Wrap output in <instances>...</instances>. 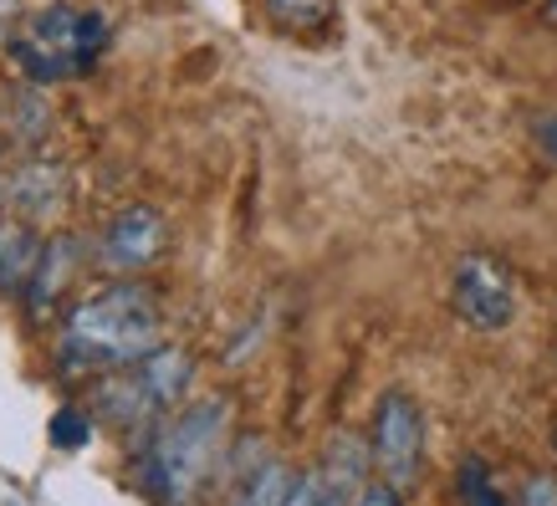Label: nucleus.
I'll return each mask as SVG.
<instances>
[{
    "label": "nucleus",
    "mask_w": 557,
    "mask_h": 506,
    "mask_svg": "<svg viewBox=\"0 0 557 506\" xmlns=\"http://www.w3.org/2000/svg\"><path fill=\"white\" fill-rule=\"evenodd\" d=\"M87 440H92V420L83 409H57L51 415V445L57 451H83Z\"/></svg>",
    "instance_id": "4468645a"
},
{
    "label": "nucleus",
    "mask_w": 557,
    "mask_h": 506,
    "mask_svg": "<svg viewBox=\"0 0 557 506\" xmlns=\"http://www.w3.org/2000/svg\"><path fill=\"white\" fill-rule=\"evenodd\" d=\"M327 506H343V502H338V496H327Z\"/></svg>",
    "instance_id": "aec40b11"
},
{
    "label": "nucleus",
    "mask_w": 557,
    "mask_h": 506,
    "mask_svg": "<svg viewBox=\"0 0 557 506\" xmlns=\"http://www.w3.org/2000/svg\"><path fill=\"white\" fill-rule=\"evenodd\" d=\"M282 506H327V496H322V481H318V476H297Z\"/></svg>",
    "instance_id": "2eb2a0df"
},
{
    "label": "nucleus",
    "mask_w": 557,
    "mask_h": 506,
    "mask_svg": "<svg viewBox=\"0 0 557 506\" xmlns=\"http://www.w3.org/2000/svg\"><path fill=\"white\" fill-rule=\"evenodd\" d=\"M72 271H77V240H72V236L47 240V251H41V267H36L32 287H26V307H32V318H47L51 307H57V292L67 287Z\"/></svg>",
    "instance_id": "1a4fd4ad"
},
{
    "label": "nucleus",
    "mask_w": 557,
    "mask_h": 506,
    "mask_svg": "<svg viewBox=\"0 0 557 506\" xmlns=\"http://www.w3.org/2000/svg\"><path fill=\"white\" fill-rule=\"evenodd\" d=\"M11 200L32 215H57L67 205V174L57 164H21L11 174Z\"/></svg>",
    "instance_id": "9d476101"
},
{
    "label": "nucleus",
    "mask_w": 557,
    "mask_h": 506,
    "mask_svg": "<svg viewBox=\"0 0 557 506\" xmlns=\"http://www.w3.org/2000/svg\"><path fill=\"white\" fill-rule=\"evenodd\" d=\"M537 144L557 159V113H553V119H542V123H537Z\"/></svg>",
    "instance_id": "a211bd4d"
},
{
    "label": "nucleus",
    "mask_w": 557,
    "mask_h": 506,
    "mask_svg": "<svg viewBox=\"0 0 557 506\" xmlns=\"http://www.w3.org/2000/svg\"><path fill=\"white\" fill-rule=\"evenodd\" d=\"M138 384H144V394L153 399V409L164 415L170 405H180V394L189 388V373H195V363H189L185 348H153L149 358H138L134 363Z\"/></svg>",
    "instance_id": "6e6552de"
},
{
    "label": "nucleus",
    "mask_w": 557,
    "mask_h": 506,
    "mask_svg": "<svg viewBox=\"0 0 557 506\" xmlns=\"http://www.w3.org/2000/svg\"><path fill=\"white\" fill-rule=\"evenodd\" d=\"M170 251V225L153 205H123L119 215L102 225V240H98V261L119 276H138L164 261Z\"/></svg>",
    "instance_id": "39448f33"
},
{
    "label": "nucleus",
    "mask_w": 557,
    "mask_h": 506,
    "mask_svg": "<svg viewBox=\"0 0 557 506\" xmlns=\"http://www.w3.org/2000/svg\"><path fill=\"white\" fill-rule=\"evenodd\" d=\"M460 496H466V506H507L502 502V491L491 486L486 460H475V456L460 466Z\"/></svg>",
    "instance_id": "ddd939ff"
},
{
    "label": "nucleus",
    "mask_w": 557,
    "mask_h": 506,
    "mask_svg": "<svg viewBox=\"0 0 557 506\" xmlns=\"http://www.w3.org/2000/svg\"><path fill=\"white\" fill-rule=\"evenodd\" d=\"M0 200H5V180H0Z\"/></svg>",
    "instance_id": "412c9836"
},
{
    "label": "nucleus",
    "mask_w": 557,
    "mask_h": 506,
    "mask_svg": "<svg viewBox=\"0 0 557 506\" xmlns=\"http://www.w3.org/2000/svg\"><path fill=\"white\" fill-rule=\"evenodd\" d=\"M292 481H297V476H292L282 460H267V466L240 486V496L231 506H282L287 502V491H292Z\"/></svg>",
    "instance_id": "9b49d317"
},
{
    "label": "nucleus",
    "mask_w": 557,
    "mask_h": 506,
    "mask_svg": "<svg viewBox=\"0 0 557 506\" xmlns=\"http://www.w3.org/2000/svg\"><path fill=\"white\" fill-rule=\"evenodd\" d=\"M159 292L144 282H119L102 287L67 312L62 322V363L77 373H113L134 369L138 358H149L159 343Z\"/></svg>",
    "instance_id": "f257e3e1"
},
{
    "label": "nucleus",
    "mask_w": 557,
    "mask_h": 506,
    "mask_svg": "<svg viewBox=\"0 0 557 506\" xmlns=\"http://www.w3.org/2000/svg\"><path fill=\"white\" fill-rule=\"evenodd\" d=\"M450 297H456V312L471 328H481V333H496V328H507L511 312H517V292H511V276L491 256H466L456 267V287H450Z\"/></svg>",
    "instance_id": "423d86ee"
},
{
    "label": "nucleus",
    "mask_w": 557,
    "mask_h": 506,
    "mask_svg": "<svg viewBox=\"0 0 557 506\" xmlns=\"http://www.w3.org/2000/svg\"><path fill=\"white\" fill-rule=\"evenodd\" d=\"M354 506H399V491H394V486H369Z\"/></svg>",
    "instance_id": "f3484780"
},
{
    "label": "nucleus",
    "mask_w": 557,
    "mask_h": 506,
    "mask_svg": "<svg viewBox=\"0 0 557 506\" xmlns=\"http://www.w3.org/2000/svg\"><path fill=\"white\" fill-rule=\"evenodd\" d=\"M41 251H47V240L36 236L26 220H0V292L16 297V292L32 287Z\"/></svg>",
    "instance_id": "0eeeda50"
},
{
    "label": "nucleus",
    "mask_w": 557,
    "mask_h": 506,
    "mask_svg": "<svg viewBox=\"0 0 557 506\" xmlns=\"http://www.w3.org/2000/svg\"><path fill=\"white\" fill-rule=\"evenodd\" d=\"M108 26L98 11H77V5H47L21 21V32L11 36V57L32 83H62L77 77L98 62Z\"/></svg>",
    "instance_id": "7ed1b4c3"
},
{
    "label": "nucleus",
    "mask_w": 557,
    "mask_h": 506,
    "mask_svg": "<svg viewBox=\"0 0 557 506\" xmlns=\"http://www.w3.org/2000/svg\"><path fill=\"white\" fill-rule=\"evenodd\" d=\"M547 21H553V26H557V0H547Z\"/></svg>",
    "instance_id": "6ab92c4d"
},
{
    "label": "nucleus",
    "mask_w": 557,
    "mask_h": 506,
    "mask_svg": "<svg viewBox=\"0 0 557 506\" xmlns=\"http://www.w3.org/2000/svg\"><path fill=\"white\" fill-rule=\"evenodd\" d=\"M424 451V415L405 388H388L373 409V466L384 471V486L405 491L420 476Z\"/></svg>",
    "instance_id": "20e7f679"
},
{
    "label": "nucleus",
    "mask_w": 557,
    "mask_h": 506,
    "mask_svg": "<svg viewBox=\"0 0 557 506\" xmlns=\"http://www.w3.org/2000/svg\"><path fill=\"white\" fill-rule=\"evenodd\" d=\"M267 11L276 26H287V32H312L327 21L333 11V0H267Z\"/></svg>",
    "instance_id": "f8f14e48"
},
{
    "label": "nucleus",
    "mask_w": 557,
    "mask_h": 506,
    "mask_svg": "<svg viewBox=\"0 0 557 506\" xmlns=\"http://www.w3.org/2000/svg\"><path fill=\"white\" fill-rule=\"evenodd\" d=\"M220 435H225V399H205V405L185 409L180 420H170L153 445L138 460V481L149 486L153 502L164 506H189L195 491L210 481L220 460Z\"/></svg>",
    "instance_id": "f03ea898"
},
{
    "label": "nucleus",
    "mask_w": 557,
    "mask_h": 506,
    "mask_svg": "<svg viewBox=\"0 0 557 506\" xmlns=\"http://www.w3.org/2000/svg\"><path fill=\"white\" fill-rule=\"evenodd\" d=\"M522 506H557V481L553 476H532V481H527V502Z\"/></svg>",
    "instance_id": "dca6fc26"
}]
</instances>
